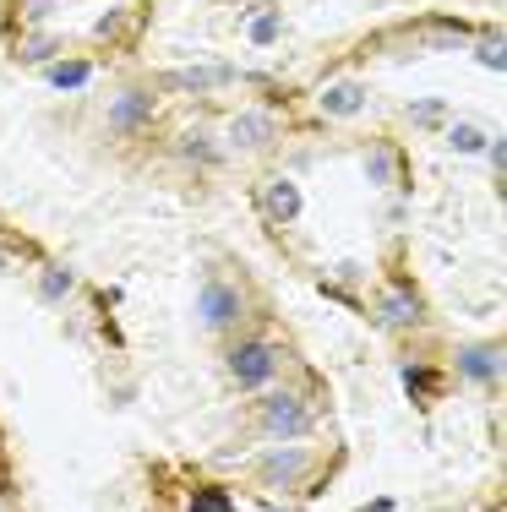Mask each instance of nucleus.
I'll return each instance as SVG.
<instances>
[{"instance_id": "nucleus-1", "label": "nucleus", "mask_w": 507, "mask_h": 512, "mask_svg": "<svg viewBox=\"0 0 507 512\" xmlns=\"http://www.w3.org/2000/svg\"><path fill=\"white\" fill-rule=\"evenodd\" d=\"M279 360H284V349L273 333H240L224 355V371L235 382V393H268L273 376H279Z\"/></svg>"}, {"instance_id": "nucleus-2", "label": "nucleus", "mask_w": 507, "mask_h": 512, "mask_svg": "<svg viewBox=\"0 0 507 512\" xmlns=\"http://www.w3.org/2000/svg\"><path fill=\"white\" fill-rule=\"evenodd\" d=\"M251 425H257L268 442H306V436H317V409H311L295 387H273V393L257 398Z\"/></svg>"}, {"instance_id": "nucleus-3", "label": "nucleus", "mask_w": 507, "mask_h": 512, "mask_svg": "<svg viewBox=\"0 0 507 512\" xmlns=\"http://www.w3.org/2000/svg\"><path fill=\"white\" fill-rule=\"evenodd\" d=\"M240 316H246V289L235 284V278L224 273H208L197 289V322L208 327V333H235Z\"/></svg>"}, {"instance_id": "nucleus-4", "label": "nucleus", "mask_w": 507, "mask_h": 512, "mask_svg": "<svg viewBox=\"0 0 507 512\" xmlns=\"http://www.w3.org/2000/svg\"><path fill=\"white\" fill-rule=\"evenodd\" d=\"M153 115H159V99L142 82H126V88H115L110 109H104V126H110V137H142L153 126Z\"/></svg>"}, {"instance_id": "nucleus-5", "label": "nucleus", "mask_w": 507, "mask_h": 512, "mask_svg": "<svg viewBox=\"0 0 507 512\" xmlns=\"http://www.w3.org/2000/svg\"><path fill=\"white\" fill-rule=\"evenodd\" d=\"M311 469H317V463H311V453L300 442H273L268 453L257 458V480L279 485V491H295L300 480H311Z\"/></svg>"}, {"instance_id": "nucleus-6", "label": "nucleus", "mask_w": 507, "mask_h": 512, "mask_svg": "<svg viewBox=\"0 0 507 512\" xmlns=\"http://www.w3.org/2000/svg\"><path fill=\"white\" fill-rule=\"evenodd\" d=\"M458 376H464V387H480V393H497L502 387V344L497 338H480V344H458Z\"/></svg>"}, {"instance_id": "nucleus-7", "label": "nucleus", "mask_w": 507, "mask_h": 512, "mask_svg": "<svg viewBox=\"0 0 507 512\" xmlns=\"http://www.w3.org/2000/svg\"><path fill=\"white\" fill-rule=\"evenodd\" d=\"M164 82L175 93H224L240 82V71L229 66V60H191V66H175Z\"/></svg>"}, {"instance_id": "nucleus-8", "label": "nucleus", "mask_w": 507, "mask_h": 512, "mask_svg": "<svg viewBox=\"0 0 507 512\" xmlns=\"http://www.w3.org/2000/svg\"><path fill=\"white\" fill-rule=\"evenodd\" d=\"M224 137H229V148H240V153H268L273 142H279V120H273L268 109H240Z\"/></svg>"}, {"instance_id": "nucleus-9", "label": "nucleus", "mask_w": 507, "mask_h": 512, "mask_svg": "<svg viewBox=\"0 0 507 512\" xmlns=\"http://www.w3.org/2000/svg\"><path fill=\"white\" fill-rule=\"evenodd\" d=\"M169 153H175L180 169H219L224 164V148L213 142L208 126H186L175 142H169Z\"/></svg>"}, {"instance_id": "nucleus-10", "label": "nucleus", "mask_w": 507, "mask_h": 512, "mask_svg": "<svg viewBox=\"0 0 507 512\" xmlns=\"http://www.w3.org/2000/svg\"><path fill=\"white\" fill-rule=\"evenodd\" d=\"M366 99H371V93H366V82H360V77H333L328 88L317 93V109L328 120H355L360 109H366Z\"/></svg>"}, {"instance_id": "nucleus-11", "label": "nucleus", "mask_w": 507, "mask_h": 512, "mask_svg": "<svg viewBox=\"0 0 507 512\" xmlns=\"http://www.w3.org/2000/svg\"><path fill=\"white\" fill-rule=\"evenodd\" d=\"M262 207H268L273 224H295V218L306 213V197H300V186L289 175H273L268 186H262Z\"/></svg>"}, {"instance_id": "nucleus-12", "label": "nucleus", "mask_w": 507, "mask_h": 512, "mask_svg": "<svg viewBox=\"0 0 507 512\" xmlns=\"http://www.w3.org/2000/svg\"><path fill=\"white\" fill-rule=\"evenodd\" d=\"M377 316H382V327H398V333H409V327L426 322V306H420L415 289H388V295L377 300Z\"/></svg>"}, {"instance_id": "nucleus-13", "label": "nucleus", "mask_w": 507, "mask_h": 512, "mask_svg": "<svg viewBox=\"0 0 507 512\" xmlns=\"http://www.w3.org/2000/svg\"><path fill=\"white\" fill-rule=\"evenodd\" d=\"M44 82H50L55 93H77V88H88L93 82V60H50V66H44Z\"/></svg>"}, {"instance_id": "nucleus-14", "label": "nucleus", "mask_w": 507, "mask_h": 512, "mask_svg": "<svg viewBox=\"0 0 507 512\" xmlns=\"http://www.w3.org/2000/svg\"><path fill=\"white\" fill-rule=\"evenodd\" d=\"M486 142H491V131H486V126H475V120H458V126H448V148H453V153H464V158L486 153Z\"/></svg>"}, {"instance_id": "nucleus-15", "label": "nucleus", "mask_w": 507, "mask_h": 512, "mask_svg": "<svg viewBox=\"0 0 507 512\" xmlns=\"http://www.w3.org/2000/svg\"><path fill=\"white\" fill-rule=\"evenodd\" d=\"M404 120L415 131H442L448 126V104L442 99H415V104H404Z\"/></svg>"}, {"instance_id": "nucleus-16", "label": "nucleus", "mask_w": 507, "mask_h": 512, "mask_svg": "<svg viewBox=\"0 0 507 512\" xmlns=\"http://www.w3.org/2000/svg\"><path fill=\"white\" fill-rule=\"evenodd\" d=\"M279 33H284V17H279V6L257 11V17L246 22V44H257V50H268V44H279Z\"/></svg>"}, {"instance_id": "nucleus-17", "label": "nucleus", "mask_w": 507, "mask_h": 512, "mask_svg": "<svg viewBox=\"0 0 507 512\" xmlns=\"http://www.w3.org/2000/svg\"><path fill=\"white\" fill-rule=\"evenodd\" d=\"M71 284H77V273H71L66 262H50V267L39 273V295L50 300V306H60V300L71 295Z\"/></svg>"}, {"instance_id": "nucleus-18", "label": "nucleus", "mask_w": 507, "mask_h": 512, "mask_svg": "<svg viewBox=\"0 0 507 512\" xmlns=\"http://www.w3.org/2000/svg\"><path fill=\"white\" fill-rule=\"evenodd\" d=\"M393 169H398L393 148H382V142H377V148H366V175L377 180V186H388V180H393Z\"/></svg>"}, {"instance_id": "nucleus-19", "label": "nucleus", "mask_w": 507, "mask_h": 512, "mask_svg": "<svg viewBox=\"0 0 507 512\" xmlns=\"http://www.w3.org/2000/svg\"><path fill=\"white\" fill-rule=\"evenodd\" d=\"M480 66H491L502 77L507 71V50H502V33H486V39H480Z\"/></svg>"}, {"instance_id": "nucleus-20", "label": "nucleus", "mask_w": 507, "mask_h": 512, "mask_svg": "<svg viewBox=\"0 0 507 512\" xmlns=\"http://www.w3.org/2000/svg\"><path fill=\"white\" fill-rule=\"evenodd\" d=\"M333 278H338V284H360V267H355V262H338Z\"/></svg>"}, {"instance_id": "nucleus-21", "label": "nucleus", "mask_w": 507, "mask_h": 512, "mask_svg": "<svg viewBox=\"0 0 507 512\" xmlns=\"http://www.w3.org/2000/svg\"><path fill=\"white\" fill-rule=\"evenodd\" d=\"M6 273H11V256H6V251H0V278H6Z\"/></svg>"}]
</instances>
